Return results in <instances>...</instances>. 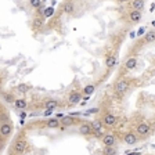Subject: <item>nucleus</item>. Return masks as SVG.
Listing matches in <instances>:
<instances>
[{
	"label": "nucleus",
	"instance_id": "f03ea898",
	"mask_svg": "<svg viewBox=\"0 0 155 155\" xmlns=\"http://www.w3.org/2000/svg\"><path fill=\"white\" fill-rule=\"evenodd\" d=\"M82 91L81 90H72L69 91V94H68V105H78V104H81V100L83 98L82 97Z\"/></svg>",
	"mask_w": 155,
	"mask_h": 155
},
{
	"label": "nucleus",
	"instance_id": "1a4fd4ad",
	"mask_svg": "<svg viewBox=\"0 0 155 155\" xmlns=\"http://www.w3.org/2000/svg\"><path fill=\"white\" fill-rule=\"evenodd\" d=\"M141 18H143V14L139 10H130L129 13H127V19H129V22H132V24L140 22Z\"/></svg>",
	"mask_w": 155,
	"mask_h": 155
},
{
	"label": "nucleus",
	"instance_id": "a878e982",
	"mask_svg": "<svg viewBox=\"0 0 155 155\" xmlns=\"http://www.w3.org/2000/svg\"><path fill=\"white\" fill-rule=\"evenodd\" d=\"M42 0H29V4H31V7H32V8H36L38 10L39 7H42Z\"/></svg>",
	"mask_w": 155,
	"mask_h": 155
},
{
	"label": "nucleus",
	"instance_id": "20e7f679",
	"mask_svg": "<svg viewBox=\"0 0 155 155\" xmlns=\"http://www.w3.org/2000/svg\"><path fill=\"white\" fill-rule=\"evenodd\" d=\"M150 130H151L150 123L143 120V122H140L139 125H137V127H136V134L140 136V137H145V136L150 134Z\"/></svg>",
	"mask_w": 155,
	"mask_h": 155
},
{
	"label": "nucleus",
	"instance_id": "72a5a7b5",
	"mask_svg": "<svg viewBox=\"0 0 155 155\" xmlns=\"http://www.w3.org/2000/svg\"><path fill=\"white\" fill-rule=\"evenodd\" d=\"M126 155H141L140 152H129V154H126Z\"/></svg>",
	"mask_w": 155,
	"mask_h": 155
},
{
	"label": "nucleus",
	"instance_id": "dca6fc26",
	"mask_svg": "<svg viewBox=\"0 0 155 155\" xmlns=\"http://www.w3.org/2000/svg\"><path fill=\"white\" fill-rule=\"evenodd\" d=\"M60 126H61V123H60L58 118H51V119H47L45 122V127H47V129H58Z\"/></svg>",
	"mask_w": 155,
	"mask_h": 155
},
{
	"label": "nucleus",
	"instance_id": "9b49d317",
	"mask_svg": "<svg viewBox=\"0 0 155 155\" xmlns=\"http://www.w3.org/2000/svg\"><path fill=\"white\" fill-rule=\"evenodd\" d=\"M116 61H118V57H116L115 53H108L105 55V67L107 69H112L116 65Z\"/></svg>",
	"mask_w": 155,
	"mask_h": 155
},
{
	"label": "nucleus",
	"instance_id": "c85d7f7f",
	"mask_svg": "<svg viewBox=\"0 0 155 155\" xmlns=\"http://www.w3.org/2000/svg\"><path fill=\"white\" fill-rule=\"evenodd\" d=\"M98 111H100V110H98V108H90V110L87 111V112L84 114V115H90V114H97V112H98Z\"/></svg>",
	"mask_w": 155,
	"mask_h": 155
},
{
	"label": "nucleus",
	"instance_id": "2eb2a0df",
	"mask_svg": "<svg viewBox=\"0 0 155 155\" xmlns=\"http://www.w3.org/2000/svg\"><path fill=\"white\" fill-rule=\"evenodd\" d=\"M145 6V0H130L129 2V7L130 10H139L141 11Z\"/></svg>",
	"mask_w": 155,
	"mask_h": 155
},
{
	"label": "nucleus",
	"instance_id": "9d476101",
	"mask_svg": "<svg viewBox=\"0 0 155 155\" xmlns=\"http://www.w3.org/2000/svg\"><path fill=\"white\" fill-rule=\"evenodd\" d=\"M11 133H13V123L4 122L0 125V136H2L3 139H7Z\"/></svg>",
	"mask_w": 155,
	"mask_h": 155
},
{
	"label": "nucleus",
	"instance_id": "f704fd0d",
	"mask_svg": "<svg viewBox=\"0 0 155 155\" xmlns=\"http://www.w3.org/2000/svg\"><path fill=\"white\" fill-rule=\"evenodd\" d=\"M154 8H155V3H152L151 7H150V11H154Z\"/></svg>",
	"mask_w": 155,
	"mask_h": 155
},
{
	"label": "nucleus",
	"instance_id": "c9c22d12",
	"mask_svg": "<svg viewBox=\"0 0 155 155\" xmlns=\"http://www.w3.org/2000/svg\"><path fill=\"white\" fill-rule=\"evenodd\" d=\"M79 2H87V0H79Z\"/></svg>",
	"mask_w": 155,
	"mask_h": 155
},
{
	"label": "nucleus",
	"instance_id": "5701e85b",
	"mask_svg": "<svg viewBox=\"0 0 155 155\" xmlns=\"http://www.w3.org/2000/svg\"><path fill=\"white\" fill-rule=\"evenodd\" d=\"M96 91V84H86V86L82 89V93L84 96H91V94Z\"/></svg>",
	"mask_w": 155,
	"mask_h": 155
},
{
	"label": "nucleus",
	"instance_id": "f8f14e48",
	"mask_svg": "<svg viewBox=\"0 0 155 155\" xmlns=\"http://www.w3.org/2000/svg\"><path fill=\"white\" fill-rule=\"evenodd\" d=\"M103 144L104 147H111L116 144V136L114 133H105L103 136Z\"/></svg>",
	"mask_w": 155,
	"mask_h": 155
},
{
	"label": "nucleus",
	"instance_id": "7ed1b4c3",
	"mask_svg": "<svg viewBox=\"0 0 155 155\" xmlns=\"http://www.w3.org/2000/svg\"><path fill=\"white\" fill-rule=\"evenodd\" d=\"M26 147H28V141H26L25 139H22V137H19V139H17L15 143H14L13 150L17 155H22L24 152L26 151Z\"/></svg>",
	"mask_w": 155,
	"mask_h": 155
},
{
	"label": "nucleus",
	"instance_id": "393cba45",
	"mask_svg": "<svg viewBox=\"0 0 155 155\" xmlns=\"http://www.w3.org/2000/svg\"><path fill=\"white\" fill-rule=\"evenodd\" d=\"M104 155H116V148L115 145H111V147H105L103 151Z\"/></svg>",
	"mask_w": 155,
	"mask_h": 155
},
{
	"label": "nucleus",
	"instance_id": "b1692460",
	"mask_svg": "<svg viewBox=\"0 0 155 155\" xmlns=\"http://www.w3.org/2000/svg\"><path fill=\"white\" fill-rule=\"evenodd\" d=\"M17 90H18L19 93H28V91L31 90V86L26 83H19L18 86H17Z\"/></svg>",
	"mask_w": 155,
	"mask_h": 155
},
{
	"label": "nucleus",
	"instance_id": "423d86ee",
	"mask_svg": "<svg viewBox=\"0 0 155 155\" xmlns=\"http://www.w3.org/2000/svg\"><path fill=\"white\" fill-rule=\"evenodd\" d=\"M79 122H82V120L76 119V118L72 115H64L61 119H60V123H61L62 127H71V126H74V125H78Z\"/></svg>",
	"mask_w": 155,
	"mask_h": 155
},
{
	"label": "nucleus",
	"instance_id": "2f4dec72",
	"mask_svg": "<svg viewBox=\"0 0 155 155\" xmlns=\"http://www.w3.org/2000/svg\"><path fill=\"white\" fill-rule=\"evenodd\" d=\"M116 3H119V4H122V3H129L130 0H115Z\"/></svg>",
	"mask_w": 155,
	"mask_h": 155
},
{
	"label": "nucleus",
	"instance_id": "39448f33",
	"mask_svg": "<svg viewBox=\"0 0 155 155\" xmlns=\"http://www.w3.org/2000/svg\"><path fill=\"white\" fill-rule=\"evenodd\" d=\"M101 122H103V125L107 126V127H114V126H116V123H118V118H116L115 114L107 112L105 115L103 116Z\"/></svg>",
	"mask_w": 155,
	"mask_h": 155
},
{
	"label": "nucleus",
	"instance_id": "6e6552de",
	"mask_svg": "<svg viewBox=\"0 0 155 155\" xmlns=\"http://www.w3.org/2000/svg\"><path fill=\"white\" fill-rule=\"evenodd\" d=\"M75 10H76V6H75L74 0H65L61 6V11L65 14H74Z\"/></svg>",
	"mask_w": 155,
	"mask_h": 155
},
{
	"label": "nucleus",
	"instance_id": "7c9ffc66",
	"mask_svg": "<svg viewBox=\"0 0 155 155\" xmlns=\"http://www.w3.org/2000/svg\"><path fill=\"white\" fill-rule=\"evenodd\" d=\"M129 36H130V39H136V38H137V35H136V31H132Z\"/></svg>",
	"mask_w": 155,
	"mask_h": 155
},
{
	"label": "nucleus",
	"instance_id": "4468645a",
	"mask_svg": "<svg viewBox=\"0 0 155 155\" xmlns=\"http://www.w3.org/2000/svg\"><path fill=\"white\" fill-rule=\"evenodd\" d=\"M43 107H45L46 110H53V111H55L57 108H60V107H61V104H60V100H55V98H48V100L45 101Z\"/></svg>",
	"mask_w": 155,
	"mask_h": 155
},
{
	"label": "nucleus",
	"instance_id": "412c9836",
	"mask_svg": "<svg viewBox=\"0 0 155 155\" xmlns=\"http://www.w3.org/2000/svg\"><path fill=\"white\" fill-rule=\"evenodd\" d=\"M90 125H91V129H93V133H96V132H103V129H104V125H103V122H101L100 119L91 120Z\"/></svg>",
	"mask_w": 155,
	"mask_h": 155
},
{
	"label": "nucleus",
	"instance_id": "c756f323",
	"mask_svg": "<svg viewBox=\"0 0 155 155\" xmlns=\"http://www.w3.org/2000/svg\"><path fill=\"white\" fill-rule=\"evenodd\" d=\"M53 114V110H46L45 112H43V116H50Z\"/></svg>",
	"mask_w": 155,
	"mask_h": 155
},
{
	"label": "nucleus",
	"instance_id": "6ab92c4d",
	"mask_svg": "<svg viewBox=\"0 0 155 155\" xmlns=\"http://www.w3.org/2000/svg\"><path fill=\"white\" fill-rule=\"evenodd\" d=\"M143 42L145 45H150V43H155V31H148V32L144 33V38H143Z\"/></svg>",
	"mask_w": 155,
	"mask_h": 155
},
{
	"label": "nucleus",
	"instance_id": "a211bd4d",
	"mask_svg": "<svg viewBox=\"0 0 155 155\" xmlns=\"http://www.w3.org/2000/svg\"><path fill=\"white\" fill-rule=\"evenodd\" d=\"M125 69L126 71H133L136 67H137V58L136 57H129L127 60H126V62H125Z\"/></svg>",
	"mask_w": 155,
	"mask_h": 155
},
{
	"label": "nucleus",
	"instance_id": "aec40b11",
	"mask_svg": "<svg viewBox=\"0 0 155 155\" xmlns=\"http://www.w3.org/2000/svg\"><path fill=\"white\" fill-rule=\"evenodd\" d=\"M14 107L19 111H24L26 107H28V101H26L25 98H15V101H14Z\"/></svg>",
	"mask_w": 155,
	"mask_h": 155
},
{
	"label": "nucleus",
	"instance_id": "cd10ccee",
	"mask_svg": "<svg viewBox=\"0 0 155 155\" xmlns=\"http://www.w3.org/2000/svg\"><path fill=\"white\" fill-rule=\"evenodd\" d=\"M147 32V29H145V26H140L137 31H136V35H137V38H141V36H144V33Z\"/></svg>",
	"mask_w": 155,
	"mask_h": 155
},
{
	"label": "nucleus",
	"instance_id": "473e14b6",
	"mask_svg": "<svg viewBox=\"0 0 155 155\" xmlns=\"http://www.w3.org/2000/svg\"><path fill=\"white\" fill-rule=\"evenodd\" d=\"M19 116H21V119H24V118H25V116H26V112H25V110H24L22 112L19 114Z\"/></svg>",
	"mask_w": 155,
	"mask_h": 155
},
{
	"label": "nucleus",
	"instance_id": "ddd939ff",
	"mask_svg": "<svg viewBox=\"0 0 155 155\" xmlns=\"http://www.w3.org/2000/svg\"><path fill=\"white\" fill-rule=\"evenodd\" d=\"M79 134L82 136H91L93 134V129H91V125L87 122H83L79 125V129H78Z\"/></svg>",
	"mask_w": 155,
	"mask_h": 155
},
{
	"label": "nucleus",
	"instance_id": "bb28decb",
	"mask_svg": "<svg viewBox=\"0 0 155 155\" xmlns=\"http://www.w3.org/2000/svg\"><path fill=\"white\" fill-rule=\"evenodd\" d=\"M53 14H54V8H53V7H47V8H45V13H43L45 18H48V17H53Z\"/></svg>",
	"mask_w": 155,
	"mask_h": 155
},
{
	"label": "nucleus",
	"instance_id": "0eeeda50",
	"mask_svg": "<svg viewBox=\"0 0 155 155\" xmlns=\"http://www.w3.org/2000/svg\"><path fill=\"white\" fill-rule=\"evenodd\" d=\"M137 141H139V136L136 134V133L126 132L125 134H123V143H125V144L134 145V144H137Z\"/></svg>",
	"mask_w": 155,
	"mask_h": 155
},
{
	"label": "nucleus",
	"instance_id": "e433bc0d",
	"mask_svg": "<svg viewBox=\"0 0 155 155\" xmlns=\"http://www.w3.org/2000/svg\"><path fill=\"white\" fill-rule=\"evenodd\" d=\"M42 2H46V0H42Z\"/></svg>",
	"mask_w": 155,
	"mask_h": 155
},
{
	"label": "nucleus",
	"instance_id": "f3484780",
	"mask_svg": "<svg viewBox=\"0 0 155 155\" xmlns=\"http://www.w3.org/2000/svg\"><path fill=\"white\" fill-rule=\"evenodd\" d=\"M43 25H45V17L36 15L35 18L32 19V28L35 29V31H39V29L42 28Z\"/></svg>",
	"mask_w": 155,
	"mask_h": 155
},
{
	"label": "nucleus",
	"instance_id": "f257e3e1",
	"mask_svg": "<svg viewBox=\"0 0 155 155\" xmlns=\"http://www.w3.org/2000/svg\"><path fill=\"white\" fill-rule=\"evenodd\" d=\"M130 89V81L129 79H126V78H120V79H118V81L115 82V84H114V90H115V93L118 94H125L126 91Z\"/></svg>",
	"mask_w": 155,
	"mask_h": 155
},
{
	"label": "nucleus",
	"instance_id": "4be33fe9",
	"mask_svg": "<svg viewBox=\"0 0 155 155\" xmlns=\"http://www.w3.org/2000/svg\"><path fill=\"white\" fill-rule=\"evenodd\" d=\"M2 98L8 104H14V101H15V97H14V94L11 93V91H4V93H2Z\"/></svg>",
	"mask_w": 155,
	"mask_h": 155
}]
</instances>
